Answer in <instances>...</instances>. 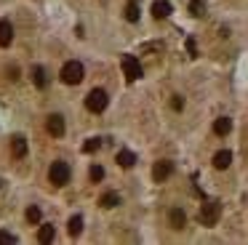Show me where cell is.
<instances>
[{"label":"cell","mask_w":248,"mask_h":245,"mask_svg":"<svg viewBox=\"0 0 248 245\" xmlns=\"http://www.w3.org/2000/svg\"><path fill=\"white\" fill-rule=\"evenodd\" d=\"M70 176H72V170H70V165H67L64 160H56V163H51V170H48V179H51V184H56V186H64L67 181H70Z\"/></svg>","instance_id":"cell-1"},{"label":"cell","mask_w":248,"mask_h":245,"mask_svg":"<svg viewBox=\"0 0 248 245\" xmlns=\"http://www.w3.org/2000/svg\"><path fill=\"white\" fill-rule=\"evenodd\" d=\"M83 64L80 61H67L64 67H62V80H64L67 85H78L83 80Z\"/></svg>","instance_id":"cell-2"},{"label":"cell","mask_w":248,"mask_h":245,"mask_svg":"<svg viewBox=\"0 0 248 245\" xmlns=\"http://www.w3.org/2000/svg\"><path fill=\"white\" fill-rule=\"evenodd\" d=\"M107 91H102V88H93L91 93L86 96V107H88V112H104L107 109Z\"/></svg>","instance_id":"cell-3"},{"label":"cell","mask_w":248,"mask_h":245,"mask_svg":"<svg viewBox=\"0 0 248 245\" xmlns=\"http://www.w3.org/2000/svg\"><path fill=\"white\" fill-rule=\"evenodd\" d=\"M219 216H221L219 202H205V205L200 208V224H205V227H214V224L219 221Z\"/></svg>","instance_id":"cell-4"},{"label":"cell","mask_w":248,"mask_h":245,"mask_svg":"<svg viewBox=\"0 0 248 245\" xmlns=\"http://www.w3.org/2000/svg\"><path fill=\"white\" fill-rule=\"evenodd\" d=\"M123 72H125V80H139L141 77V61L136 56H131V53H125L123 56Z\"/></svg>","instance_id":"cell-5"},{"label":"cell","mask_w":248,"mask_h":245,"mask_svg":"<svg viewBox=\"0 0 248 245\" xmlns=\"http://www.w3.org/2000/svg\"><path fill=\"white\" fill-rule=\"evenodd\" d=\"M171 170H173V165L168 163V160H157L155 163V168H152V179L157 181V184H163V181L171 176Z\"/></svg>","instance_id":"cell-6"},{"label":"cell","mask_w":248,"mask_h":245,"mask_svg":"<svg viewBox=\"0 0 248 245\" xmlns=\"http://www.w3.org/2000/svg\"><path fill=\"white\" fill-rule=\"evenodd\" d=\"M14 40V27L8 19H0V48H8Z\"/></svg>","instance_id":"cell-7"},{"label":"cell","mask_w":248,"mask_h":245,"mask_svg":"<svg viewBox=\"0 0 248 245\" xmlns=\"http://www.w3.org/2000/svg\"><path fill=\"white\" fill-rule=\"evenodd\" d=\"M46 125H48L51 136H64V117H62V115H51Z\"/></svg>","instance_id":"cell-8"},{"label":"cell","mask_w":248,"mask_h":245,"mask_svg":"<svg viewBox=\"0 0 248 245\" xmlns=\"http://www.w3.org/2000/svg\"><path fill=\"white\" fill-rule=\"evenodd\" d=\"M230 163H232V152H230V149H219V152L214 154V168L224 170V168H230Z\"/></svg>","instance_id":"cell-9"},{"label":"cell","mask_w":248,"mask_h":245,"mask_svg":"<svg viewBox=\"0 0 248 245\" xmlns=\"http://www.w3.org/2000/svg\"><path fill=\"white\" fill-rule=\"evenodd\" d=\"M152 16H155V19L171 16V3H168V0H155V3H152Z\"/></svg>","instance_id":"cell-10"},{"label":"cell","mask_w":248,"mask_h":245,"mask_svg":"<svg viewBox=\"0 0 248 245\" xmlns=\"http://www.w3.org/2000/svg\"><path fill=\"white\" fill-rule=\"evenodd\" d=\"M230 131H232V120H230V117H216V120H214V133H216V136H227Z\"/></svg>","instance_id":"cell-11"},{"label":"cell","mask_w":248,"mask_h":245,"mask_svg":"<svg viewBox=\"0 0 248 245\" xmlns=\"http://www.w3.org/2000/svg\"><path fill=\"white\" fill-rule=\"evenodd\" d=\"M168 218H171V227H173V229H184V224H187V216H184L182 208H171Z\"/></svg>","instance_id":"cell-12"},{"label":"cell","mask_w":248,"mask_h":245,"mask_svg":"<svg viewBox=\"0 0 248 245\" xmlns=\"http://www.w3.org/2000/svg\"><path fill=\"white\" fill-rule=\"evenodd\" d=\"M11 152H14V157H24V154H27V138H24V136H14Z\"/></svg>","instance_id":"cell-13"},{"label":"cell","mask_w":248,"mask_h":245,"mask_svg":"<svg viewBox=\"0 0 248 245\" xmlns=\"http://www.w3.org/2000/svg\"><path fill=\"white\" fill-rule=\"evenodd\" d=\"M134 163H136L134 152H128V149H120L118 152V165H123V168H134Z\"/></svg>","instance_id":"cell-14"},{"label":"cell","mask_w":248,"mask_h":245,"mask_svg":"<svg viewBox=\"0 0 248 245\" xmlns=\"http://www.w3.org/2000/svg\"><path fill=\"white\" fill-rule=\"evenodd\" d=\"M54 237H56V229L51 227V224H43V227L38 229V240H40V243H51Z\"/></svg>","instance_id":"cell-15"},{"label":"cell","mask_w":248,"mask_h":245,"mask_svg":"<svg viewBox=\"0 0 248 245\" xmlns=\"http://www.w3.org/2000/svg\"><path fill=\"white\" fill-rule=\"evenodd\" d=\"M99 205H102V208H115V205H120V197L115 195V192H107V195H102Z\"/></svg>","instance_id":"cell-16"},{"label":"cell","mask_w":248,"mask_h":245,"mask_svg":"<svg viewBox=\"0 0 248 245\" xmlns=\"http://www.w3.org/2000/svg\"><path fill=\"white\" fill-rule=\"evenodd\" d=\"M67 232H70L72 237H75V234H80L83 232V218L80 216H72L70 224H67Z\"/></svg>","instance_id":"cell-17"},{"label":"cell","mask_w":248,"mask_h":245,"mask_svg":"<svg viewBox=\"0 0 248 245\" xmlns=\"http://www.w3.org/2000/svg\"><path fill=\"white\" fill-rule=\"evenodd\" d=\"M32 83L38 85V88H46V83H48V80H46V69L43 67H35L32 69Z\"/></svg>","instance_id":"cell-18"},{"label":"cell","mask_w":248,"mask_h":245,"mask_svg":"<svg viewBox=\"0 0 248 245\" xmlns=\"http://www.w3.org/2000/svg\"><path fill=\"white\" fill-rule=\"evenodd\" d=\"M125 19H128V21H139V5H136L134 0H131L128 8H125Z\"/></svg>","instance_id":"cell-19"},{"label":"cell","mask_w":248,"mask_h":245,"mask_svg":"<svg viewBox=\"0 0 248 245\" xmlns=\"http://www.w3.org/2000/svg\"><path fill=\"white\" fill-rule=\"evenodd\" d=\"M99 144H102V138H88V141L83 144V152H88V154H91V152H96V149H99Z\"/></svg>","instance_id":"cell-20"},{"label":"cell","mask_w":248,"mask_h":245,"mask_svg":"<svg viewBox=\"0 0 248 245\" xmlns=\"http://www.w3.org/2000/svg\"><path fill=\"white\" fill-rule=\"evenodd\" d=\"M27 221H32V224L40 221V208H35V205L27 208Z\"/></svg>","instance_id":"cell-21"},{"label":"cell","mask_w":248,"mask_h":245,"mask_svg":"<svg viewBox=\"0 0 248 245\" xmlns=\"http://www.w3.org/2000/svg\"><path fill=\"white\" fill-rule=\"evenodd\" d=\"M16 243V234L11 232H0V245H14Z\"/></svg>","instance_id":"cell-22"},{"label":"cell","mask_w":248,"mask_h":245,"mask_svg":"<svg viewBox=\"0 0 248 245\" xmlns=\"http://www.w3.org/2000/svg\"><path fill=\"white\" fill-rule=\"evenodd\" d=\"M102 179H104L102 165H91V181H102Z\"/></svg>","instance_id":"cell-23"},{"label":"cell","mask_w":248,"mask_h":245,"mask_svg":"<svg viewBox=\"0 0 248 245\" xmlns=\"http://www.w3.org/2000/svg\"><path fill=\"white\" fill-rule=\"evenodd\" d=\"M189 11H192V16H200L203 14V0H192V3H189Z\"/></svg>","instance_id":"cell-24"},{"label":"cell","mask_w":248,"mask_h":245,"mask_svg":"<svg viewBox=\"0 0 248 245\" xmlns=\"http://www.w3.org/2000/svg\"><path fill=\"white\" fill-rule=\"evenodd\" d=\"M171 107H173L176 112H182V109H184V101H182V96H173V99H171Z\"/></svg>","instance_id":"cell-25"}]
</instances>
